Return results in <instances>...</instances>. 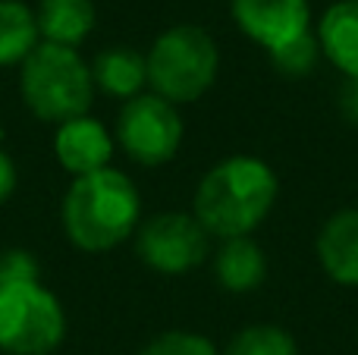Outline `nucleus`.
I'll list each match as a JSON object with an SVG mask.
<instances>
[{"label":"nucleus","instance_id":"6ab92c4d","mask_svg":"<svg viewBox=\"0 0 358 355\" xmlns=\"http://www.w3.org/2000/svg\"><path fill=\"white\" fill-rule=\"evenodd\" d=\"M38 277V261L25 249H6L0 255V283L3 280H31Z\"/></svg>","mask_w":358,"mask_h":355},{"label":"nucleus","instance_id":"7ed1b4c3","mask_svg":"<svg viewBox=\"0 0 358 355\" xmlns=\"http://www.w3.org/2000/svg\"><path fill=\"white\" fill-rule=\"evenodd\" d=\"M22 101L41 123H69L88 117L94 101L92 66L79 57L76 48L41 41L22 63L19 75Z\"/></svg>","mask_w":358,"mask_h":355},{"label":"nucleus","instance_id":"dca6fc26","mask_svg":"<svg viewBox=\"0 0 358 355\" xmlns=\"http://www.w3.org/2000/svg\"><path fill=\"white\" fill-rule=\"evenodd\" d=\"M223 355H299V346L277 324H248L229 340Z\"/></svg>","mask_w":358,"mask_h":355},{"label":"nucleus","instance_id":"9d476101","mask_svg":"<svg viewBox=\"0 0 358 355\" xmlns=\"http://www.w3.org/2000/svg\"><path fill=\"white\" fill-rule=\"evenodd\" d=\"M315 249L330 280L358 289V208L330 214L317 233Z\"/></svg>","mask_w":358,"mask_h":355},{"label":"nucleus","instance_id":"aec40b11","mask_svg":"<svg viewBox=\"0 0 358 355\" xmlns=\"http://www.w3.org/2000/svg\"><path fill=\"white\" fill-rule=\"evenodd\" d=\"M16 164H13V157L6 154L3 148H0V205H3L6 198H10L13 192H16Z\"/></svg>","mask_w":358,"mask_h":355},{"label":"nucleus","instance_id":"9b49d317","mask_svg":"<svg viewBox=\"0 0 358 355\" xmlns=\"http://www.w3.org/2000/svg\"><path fill=\"white\" fill-rule=\"evenodd\" d=\"M321 57H327L343 75L358 79V3L336 0L317 22Z\"/></svg>","mask_w":358,"mask_h":355},{"label":"nucleus","instance_id":"4be33fe9","mask_svg":"<svg viewBox=\"0 0 358 355\" xmlns=\"http://www.w3.org/2000/svg\"><path fill=\"white\" fill-rule=\"evenodd\" d=\"M346 3H358V0H346Z\"/></svg>","mask_w":358,"mask_h":355},{"label":"nucleus","instance_id":"ddd939ff","mask_svg":"<svg viewBox=\"0 0 358 355\" xmlns=\"http://www.w3.org/2000/svg\"><path fill=\"white\" fill-rule=\"evenodd\" d=\"M94 3L92 0H41L35 10L38 35L48 44L79 48L94 29Z\"/></svg>","mask_w":358,"mask_h":355},{"label":"nucleus","instance_id":"f257e3e1","mask_svg":"<svg viewBox=\"0 0 358 355\" xmlns=\"http://www.w3.org/2000/svg\"><path fill=\"white\" fill-rule=\"evenodd\" d=\"M277 195L280 182L271 164L252 154H236L201 176L192 214L208 230V236H252L273 211Z\"/></svg>","mask_w":358,"mask_h":355},{"label":"nucleus","instance_id":"f3484780","mask_svg":"<svg viewBox=\"0 0 358 355\" xmlns=\"http://www.w3.org/2000/svg\"><path fill=\"white\" fill-rule=\"evenodd\" d=\"M317 60H321V44H317V35L311 29L302 31L299 38H292V41L280 44L277 50H271L273 69H277L280 75H286V79H302V75H308L311 69L317 66Z\"/></svg>","mask_w":358,"mask_h":355},{"label":"nucleus","instance_id":"39448f33","mask_svg":"<svg viewBox=\"0 0 358 355\" xmlns=\"http://www.w3.org/2000/svg\"><path fill=\"white\" fill-rule=\"evenodd\" d=\"M63 337V305L38 277L0 283V349L6 355H50Z\"/></svg>","mask_w":358,"mask_h":355},{"label":"nucleus","instance_id":"4468645a","mask_svg":"<svg viewBox=\"0 0 358 355\" xmlns=\"http://www.w3.org/2000/svg\"><path fill=\"white\" fill-rule=\"evenodd\" d=\"M94 88L110 98H136L148 85V60L136 48H107L92 63Z\"/></svg>","mask_w":358,"mask_h":355},{"label":"nucleus","instance_id":"a211bd4d","mask_svg":"<svg viewBox=\"0 0 358 355\" xmlns=\"http://www.w3.org/2000/svg\"><path fill=\"white\" fill-rule=\"evenodd\" d=\"M138 355H220L208 337L192 331H167L155 337Z\"/></svg>","mask_w":358,"mask_h":355},{"label":"nucleus","instance_id":"f8f14e48","mask_svg":"<svg viewBox=\"0 0 358 355\" xmlns=\"http://www.w3.org/2000/svg\"><path fill=\"white\" fill-rule=\"evenodd\" d=\"M214 274L227 293H252L267 277L264 249L252 236L223 239V245L214 255Z\"/></svg>","mask_w":358,"mask_h":355},{"label":"nucleus","instance_id":"423d86ee","mask_svg":"<svg viewBox=\"0 0 358 355\" xmlns=\"http://www.w3.org/2000/svg\"><path fill=\"white\" fill-rule=\"evenodd\" d=\"M182 117L176 104L151 94H136L117 117V142L142 167H161L173 161L182 145Z\"/></svg>","mask_w":358,"mask_h":355},{"label":"nucleus","instance_id":"f03ea898","mask_svg":"<svg viewBox=\"0 0 358 355\" xmlns=\"http://www.w3.org/2000/svg\"><path fill=\"white\" fill-rule=\"evenodd\" d=\"M142 198L136 182L113 167L76 176L63 195L60 220L66 239L82 252H110L138 230Z\"/></svg>","mask_w":358,"mask_h":355},{"label":"nucleus","instance_id":"412c9836","mask_svg":"<svg viewBox=\"0 0 358 355\" xmlns=\"http://www.w3.org/2000/svg\"><path fill=\"white\" fill-rule=\"evenodd\" d=\"M343 113H346L349 123L358 126V79H349V85L343 88V101H340Z\"/></svg>","mask_w":358,"mask_h":355},{"label":"nucleus","instance_id":"20e7f679","mask_svg":"<svg viewBox=\"0 0 358 355\" xmlns=\"http://www.w3.org/2000/svg\"><path fill=\"white\" fill-rule=\"evenodd\" d=\"M145 60L155 94L179 107L210 92L220 69V50L201 25H170L155 38Z\"/></svg>","mask_w":358,"mask_h":355},{"label":"nucleus","instance_id":"2eb2a0df","mask_svg":"<svg viewBox=\"0 0 358 355\" xmlns=\"http://www.w3.org/2000/svg\"><path fill=\"white\" fill-rule=\"evenodd\" d=\"M41 44L35 10L22 0H0V66H22L25 57Z\"/></svg>","mask_w":358,"mask_h":355},{"label":"nucleus","instance_id":"0eeeda50","mask_svg":"<svg viewBox=\"0 0 358 355\" xmlns=\"http://www.w3.org/2000/svg\"><path fill=\"white\" fill-rule=\"evenodd\" d=\"M208 230L195 220V214H155L151 220L138 224L136 255L157 274H189L208 258Z\"/></svg>","mask_w":358,"mask_h":355},{"label":"nucleus","instance_id":"1a4fd4ad","mask_svg":"<svg viewBox=\"0 0 358 355\" xmlns=\"http://www.w3.org/2000/svg\"><path fill=\"white\" fill-rule=\"evenodd\" d=\"M54 154L66 173L88 176V173H98V170L110 167L113 138H110V132L104 129L101 119L76 117V119H69V123L57 126Z\"/></svg>","mask_w":358,"mask_h":355},{"label":"nucleus","instance_id":"6e6552de","mask_svg":"<svg viewBox=\"0 0 358 355\" xmlns=\"http://www.w3.org/2000/svg\"><path fill=\"white\" fill-rule=\"evenodd\" d=\"M229 10L236 25L267 54L311 29L308 0H229Z\"/></svg>","mask_w":358,"mask_h":355},{"label":"nucleus","instance_id":"5701e85b","mask_svg":"<svg viewBox=\"0 0 358 355\" xmlns=\"http://www.w3.org/2000/svg\"><path fill=\"white\" fill-rule=\"evenodd\" d=\"M0 138H3V129H0Z\"/></svg>","mask_w":358,"mask_h":355}]
</instances>
